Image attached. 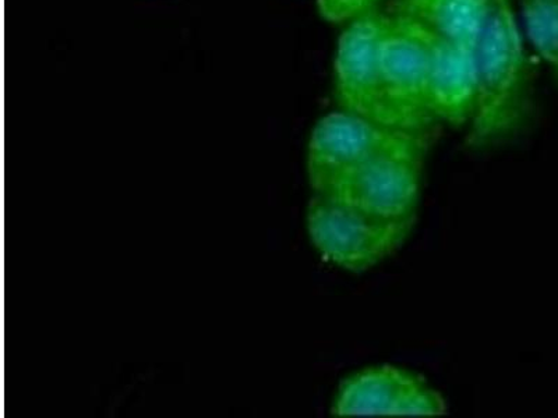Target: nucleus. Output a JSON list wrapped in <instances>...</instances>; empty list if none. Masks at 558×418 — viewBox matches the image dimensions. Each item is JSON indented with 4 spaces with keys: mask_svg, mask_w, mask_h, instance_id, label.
<instances>
[{
    "mask_svg": "<svg viewBox=\"0 0 558 418\" xmlns=\"http://www.w3.org/2000/svg\"><path fill=\"white\" fill-rule=\"evenodd\" d=\"M475 59L480 94L471 121V143L485 146L520 132L532 114L530 63L512 0H493Z\"/></svg>",
    "mask_w": 558,
    "mask_h": 418,
    "instance_id": "1",
    "label": "nucleus"
},
{
    "mask_svg": "<svg viewBox=\"0 0 558 418\" xmlns=\"http://www.w3.org/2000/svg\"><path fill=\"white\" fill-rule=\"evenodd\" d=\"M427 144L426 136L381 153L342 174L318 196L330 197L378 221L415 225Z\"/></svg>",
    "mask_w": 558,
    "mask_h": 418,
    "instance_id": "2",
    "label": "nucleus"
},
{
    "mask_svg": "<svg viewBox=\"0 0 558 418\" xmlns=\"http://www.w3.org/2000/svg\"><path fill=\"white\" fill-rule=\"evenodd\" d=\"M428 59L425 34L387 14L380 49L383 126L426 134L436 122L428 107Z\"/></svg>",
    "mask_w": 558,
    "mask_h": 418,
    "instance_id": "3",
    "label": "nucleus"
},
{
    "mask_svg": "<svg viewBox=\"0 0 558 418\" xmlns=\"http://www.w3.org/2000/svg\"><path fill=\"white\" fill-rule=\"evenodd\" d=\"M413 225L390 223L314 194L307 206L313 246L328 262L349 272H365L400 250Z\"/></svg>",
    "mask_w": 558,
    "mask_h": 418,
    "instance_id": "4",
    "label": "nucleus"
},
{
    "mask_svg": "<svg viewBox=\"0 0 558 418\" xmlns=\"http://www.w3.org/2000/svg\"><path fill=\"white\" fill-rule=\"evenodd\" d=\"M426 136L427 133L393 131L351 112L328 114L316 124L308 143L307 173L312 190L323 194L342 174Z\"/></svg>",
    "mask_w": 558,
    "mask_h": 418,
    "instance_id": "5",
    "label": "nucleus"
},
{
    "mask_svg": "<svg viewBox=\"0 0 558 418\" xmlns=\"http://www.w3.org/2000/svg\"><path fill=\"white\" fill-rule=\"evenodd\" d=\"M333 416H445L441 393L425 378L396 366L365 368L338 388Z\"/></svg>",
    "mask_w": 558,
    "mask_h": 418,
    "instance_id": "6",
    "label": "nucleus"
},
{
    "mask_svg": "<svg viewBox=\"0 0 558 418\" xmlns=\"http://www.w3.org/2000/svg\"><path fill=\"white\" fill-rule=\"evenodd\" d=\"M386 23L387 13L377 9L353 19L341 35L336 58V93L342 111L381 126L380 49Z\"/></svg>",
    "mask_w": 558,
    "mask_h": 418,
    "instance_id": "7",
    "label": "nucleus"
},
{
    "mask_svg": "<svg viewBox=\"0 0 558 418\" xmlns=\"http://www.w3.org/2000/svg\"><path fill=\"white\" fill-rule=\"evenodd\" d=\"M423 34L430 51V59H428L430 112L436 122L463 126L472 121L476 111L477 94H480L475 49Z\"/></svg>",
    "mask_w": 558,
    "mask_h": 418,
    "instance_id": "8",
    "label": "nucleus"
},
{
    "mask_svg": "<svg viewBox=\"0 0 558 418\" xmlns=\"http://www.w3.org/2000/svg\"><path fill=\"white\" fill-rule=\"evenodd\" d=\"M492 7L493 0H396L387 14L442 41L475 49Z\"/></svg>",
    "mask_w": 558,
    "mask_h": 418,
    "instance_id": "9",
    "label": "nucleus"
},
{
    "mask_svg": "<svg viewBox=\"0 0 558 418\" xmlns=\"http://www.w3.org/2000/svg\"><path fill=\"white\" fill-rule=\"evenodd\" d=\"M520 8L533 48L558 82V0H520Z\"/></svg>",
    "mask_w": 558,
    "mask_h": 418,
    "instance_id": "10",
    "label": "nucleus"
},
{
    "mask_svg": "<svg viewBox=\"0 0 558 418\" xmlns=\"http://www.w3.org/2000/svg\"><path fill=\"white\" fill-rule=\"evenodd\" d=\"M378 0H317L318 12L330 23L352 22L373 9Z\"/></svg>",
    "mask_w": 558,
    "mask_h": 418,
    "instance_id": "11",
    "label": "nucleus"
}]
</instances>
